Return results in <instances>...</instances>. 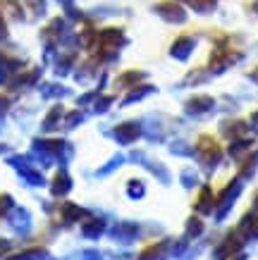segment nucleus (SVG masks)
Masks as SVG:
<instances>
[{"label": "nucleus", "instance_id": "nucleus-1", "mask_svg": "<svg viewBox=\"0 0 258 260\" xmlns=\"http://www.w3.org/2000/svg\"><path fill=\"white\" fill-rule=\"evenodd\" d=\"M242 191H244V179L242 177H237V179H232L230 184H227L225 189H222V193H220L218 198V213H215V220L222 222L230 215V210L235 208L237 203V198L242 196Z\"/></svg>", "mask_w": 258, "mask_h": 260}, {"label": "nucleus", "instance_id": "nucleus-2", "mask_svg": "<svg viewBox=\"0 0 258 260\" xmlns=\"http://www.w3.org/2000/svg\"><path fill=\"white\" fill-rule=\"evenodd\" d=\"M198 158H201V167H204L208 174H213L218 170L220 160H222V150L211 136H204L201 139V146H198Z\"/></svg>", "mask_w": 258, "mask_h": 260}, {"label": "nucleus", "instance_id": "nucleus-3", "mask_svg": "<svg viewBox=\"0 0 258 260\" xmlns=\"http://www.w3.org/2000/svg\"><path fill=\"white\" fill-rule=\"evenodd\" d=\"M244 244H246V241L242 239V234H239V232H230V234L222 239V244L213 251L211 258L213 260H232V258H237V255H239V251H242Z\"/></svg>", "mask_w": 258, "mask_h": 260}, {"label": "nucleus", "instance_id": "nucleus-4", "mask_svg": "<svg viewBox=\"0 0 258 260\" xmlns=\"http://www.w3.org/2000/svg\"><path fill=\"white\" fill-rule=\"evenodd\" d=\"M141 237V224L139 222H118L115 227L110 229V239H115V241H120V244H132V241H136V239Z\"/></svg>", "mask_w": 258, "mask_h": 260}, {"label": "nucleus", "instance_id": "nucleus-5", "mask_svg": "<svg viewBox=\"0 0 258 260\" xmlns=\"http://www.w3.org/2000/svg\"><path fill=\"white\" fill-rule=\"evenodd\" d=\"M8 224L17 234H26V232H32V213L24 210V208H15V210L10 213Z\"/></svg>", "mask_w": 258, "mask_h": 260}, {"label": "nucleus", "instance_id": "nucleus-6", "mask_svg": "<svg viewBox=\"0 0 258 260\" xmlns=\"http://www.w3.org/2000/svg\"><path fill=\"white\" fill-rule=\"evenodd\" d=\"M156 15H160L165 22H172V24H180L187 19V12L177 3H160V5H156Z\"/></svg>", "mask_w": 258, "mask_h": 260}, {"label": "nucleus", "instance_id": "nucleus-7", "mask_svg": "<svg viewBox=\"0 0 258 260\" xmlns=\"http://www.w3.org/2000/svg\"><path fill=\"white\" fill-rule=\"evenodd\" d=\"M10 165L19 170V174H22L24 179H26V184H32V186H43V184H46L43 174H39L36 170H34V167H29L22 158H10Z\"/></svg>", "mask_w": 258, "mask_h": 260}, {"label": "nucleus", "instance_id": "nucleus-8", "mask_svg": "<svg viewBox=\"0 0 258 260\" xmlns=\"http://www.w3.org/2000/svg\"><path fill=\"white\" fill-rule=\"evenodd\" d=\"M213 105H215V101H213L211 95H196V98H191V101L184 105V112H187V115H191V117H198V115L211 112Z\"/></svg>", "mask_w": 258, "mask_h": 260}, {"label": "nucleus", "instance_id": "nucleus-9", "mask_svg": "<svg viewBox=\"0 0 258 260\" xmlns=\"http://www.w3.org/2000/svg\"><path fill=\"white\" fill-rule=\"evenodd\" d=\"M237 232L242 234L244 241H258V215L256 213H246L239 222Z\"/></svg>", "mask_w": 258, "mask_h": 260}, {"label": "nucleus", "instance_id": "nucleus-10", "mask_svg": "<svg viewBox=\"0 0 258 260\" xmlns=\"http://www.w3.org/2000/svg\"><path fill=\"white\" fill-rule=\"evenodd\" d=\"M132 160H136L139 165H144V167H146V170H151V172L156 174V177H158V179H160V181H163V184H170V172H167V170H165L163 165H158L156 160L146 158L144 153H132Z\"/></svg>", "mask_w": 258, "mask_h": 260}, {"label": "nucleus", "instance_id": "nucleus-11", "mask_svg": "<svg viewBox=\"0 0 258 260\" xmlns=\"http://www.w3.org/2000/svg\"><path fill=\"white\" fill-rule=\"evenodd\" d=\"M194 48H196V39H191V36H182V39H177L175 43H172L170 55L175 57V60H187V57L194 53Z\"/></svg>", "mask_w": 258, "mask_h": 260}, {"label": "nucleus", "instance_id": "nucleus-12", "mask_svg": "<svg viewBox=\"0 0 258 260\" xmlns=\"http://www.w3.org/2000/svg\"><path fill=\"white\" fill-rule=\"evenodd\" d=\"M112 136H115L120 143H134L141 136V126L136 124V122H125V124H120L118 129L112 132Z\"/></svg>", "mask_w": 258, "mask_h": 260}, {"label": "nucleus", "instance_id": "nucleus-13", "mask_svg": "<svg viewBox=\"0 0 258 260\" xmlns=\"http://www.w3.org/2000/svg\"><path fill=\"white\" fill-rule=\"evenodd\" d=\"M72 191V177L65 170H60V172L55 174L53 184H50V193L53 196H65V193H70Z\"/></svg>", "mask_w": 258, "mask_h": 260}, {"label": "nucleus", "instance_id": "nucleus-14", "mask_svg": "<svg viewBox=\"0 0 258 260\" xmlns=\"http://www.w3.org/2000/svg\"><path fill=\"white\" fill-rule=\"evenodd\" d=\"M167 248H170V241H167V239H163V241H158V244L149 246V248H144L141 260H165Z\"/></svg>", "mask_w": 258, "mask_h": 260}, {"label": "nucleus", "instance_id": "nucleus-15", "mask_svg": "<svg viewBox=\"0 0 258 260\" xmlns=\"http://www.w3.org/2000/svg\"><path fill=\"white\" fill-rule=\"evenodd\" d=\"M108 229V224H105V220H101V217H91V220L84 222V227H81V234H84L86 239H98Z\"/></svg>", "mask_w": 258, "mask_h": 260}, {"label": "nucleus", "instance_id": "nucleus-16", "mask_svg": "<svg viewBox=\"0 0 258 260\" xmlns=\"http://www.w3.org/2000/svg\"><path fill=\"white\" fill-rule=\"evenodd\" d=\"M213 205H215V198H213L211 186H204V189H201V196H198V201H196V205H194V210L198 215H208L213 210Z\"/></svg>", "mask_w": 258, "mask_h": 260}, {"label": "nucleus", "instance_id": "nucleus-17", "mask_svg": "<svg viewBox=\"0 0 258 260\" xmlns=\"http://www.w3.org/2000/svg\"><path fill=\"white\" fill-rule=\"evenodd\" d=\"M60 213H63L65 224H72V222L84 220V217H86V210H84V208H79V205H74V203H65Z\"/></svg>", "mask_w": 258, "mask_h": 260}, {"label": "nucleus", "instance_id": "nucleus-18", "mask_svg": "<svg viewBox=\"0 0 258 260\" xmlns=\"http://www.w3.org/2000/svg\"><path fill=\"white\" fill-rule=\"evenodd\" d=\"M5 260H53V258H50V253H48L46 248H29V251L10 255V258H5Z\"/></svg>", "mask_w": 258, "mask_h": 260}, {"label": "nucleus", "instance_id": "nucleus-19", "mask_svg": "<svg viewBox=\"0 0 258 260\" xmlns=\"http://www.w3.org/2000/svg\"><path fill=\"white\" fill-rule=\"evenodd\" d=\"M201 234H204V220H201L198 215L189 217V220H187V229H184V237H187L189 241H194V239H198Z\"/></svg>", "mask_w": 258, "mask_h": 260}, {"label": "nucleus", "instance_id": "nucleus-20", "mask_svg": "<svg viewBox=\"0 0 258 260\" xmlns=\"http://www.w3.org/2000/svg\"><path fill=\"white\" fill-rule=\"evenodd\" d=\"M127 196L132 198V201H141V198L146 196V186H144V181L141 179H129L127 181Z\"/></svg>", "mask_w": 258, "mask_h": 260}, {"label": "nucleus", "instance_id": "nucleus-21", "mask_svg": "<svg viewBox=\"0 0 258 260\" xmlns=\"http://www.w3.org/2000/svg\"><path fill=\"white\" fill-rule=\"evenodd\" d=\"M256 167H258V150H256V153H251L249 158L244 160V165H242V172H239V177H242L244 181L251 179V177L256 174Z\"/></svg>", "mask_w": 258, "mask_h": 260}, {"label": "nucleus", "instance_id": "nucleus-22", "mask_svg": "<svg viewBox=\"0 0 258 260\" xmlns=\"http://www.w3.org/2000/svg\"><path fill=\"white\" fill-rule=\"evenodd\" d=\"M246 129H249V124H244V122H225V126H222L225 136H230V139H242Z\"/></svg>", "mask_w": 258, "mask_h": 260}, {"label": "nucleus", "instance_id": "nucleus-23", "mask_svg": "<svg viewBox=\"0 0 258 260\" xmlns=\"http://www.w3.org/2000/svg\"><path fill=\"white\" fill-rule=\"evenodd\" d=\"M249 148H251L249 139H235V141H232V146H230V155H232V158H239L244 150H249Z\"/></svg>", "mask_w": 258, "mask_h": 260}, {"label": "nucleus", "instance_id": "nucleus-24", "mask_svg": "<svg viewBox=\"0 0 258 260\" xmlns=\"http://www.w3.org/2000/svg\"><path fill=\"white\" fill-rule=\"evenodd\" d=\"M153 91H156L153 86H141V88H136V91H132V93H127V95H125V105H129V103H134V101H141L144 95L153 93Z\"/></svg>", "mask_w": 258, "mask_h": 260}, {"label": "nucleus", "instance_id": "nucleus-25", "mask_svg": "<svg viewBox=\"0 0 258 260\" xmlns=\"http://www.w3.org/2000/svg\"><path fill=\"white\" fill-rule=\"evenodd\" d=\"M122 162H125V158H122V155H115V158L110 160L108 165H103V167H101V170H98V172H96V174H98V177H105V174L115 172V170H118V167L122 165Z\"/></svg>", "mask_w": 258, "mask_h": 260}, {"label": "nucleus", "instance_id": "nucleus-26", "mask_svg": "<svg viewBox=\"0 0 258 260\" xmlns=\"http://www.w3.org/2000/svg\"><path fill=\"white\" fill-rule=\"evenodd\" d=\"M170 150L175 153V155H194V148H191L189 143H184V141H175L170 146Z\"/></svg>", "mask_w": 258, "mask_h": 260}, {"label": "nucleus", "instance_id": "nucleus-27", "mask_svg": "<svg viewBox=\"0 0 258 260\" xmlns=\"http://www.w3.org/2000/svg\"><path fill=\"white\" fill-rule=\"evenodd\" d=\"M196 181H198V177H196L194 170H184V172H182V186H184V189H194Z\"/></svg>", "mask_w": 258, "mask_h": 260}, {"label": "nucleus", "instance_id": "nucleus-28", "mask_svg": "<svg viewBox=\"0 0 258 260\" xmlns=\"http://www.w3.org/2000/svg\"><path fill=\"white\" fill-rule=\"evenodd\" d=\"M60 115H63V108H55V110L46 117V124H43V129H46V132L55 129V126H58V119H60Z\"/></svg>", "mask_w": 258, "mask_h": 260}, {"label": "nucleus", "instance_id": "nucleus-29", "mask_svg": "<svg viewBox=\"0 0 258 260\" xmlns=\"http://www.w3.org/2000/svg\"><path fill=\"white\" fill-rule=\"evenodd\" d=\"M144 79V74L141 72H129V74H122L120 77V86H125V84H134V81Z\"/></svg>", "mask_w": 258, "mask_h": 260}, {"label": "nucleus", "instance_id": "nucleus-30", "mask_svg": "<svg viewBox=\"0 0 258 260\" xmlns=\"http://www.w3.org/2000/svg\"><path fill=\"white\" fill-rule=\"evenodd\" d=\"M67 93V88H60L58 84H48L43 86V95H65Z\"/></svg>", "mask_w": 258, "mask_h": 260}, {"label": "nucleus", "instance_id": "nucleus-31", "mask_svg": "<svg viewBox=\"0 0 258 260\" xmlns=\"http://www.w3.org/2000/svg\"><path fill=\"white\" fill-rule=\"evenodd\" d=\"M12 208H15L12 196H0V215H5L8 210H12Z\"/></svg>", "mask_w": 258, "mask_h": 260}, {"label": "nucleus", "instance_id": "nucleus-32", "mask_svg": "<svg viewBox=\"0 0 258 260\" xmlns=\"http://www.w3.org/2000/svg\"><path fill=\"white\" fill-rule=\"evenodd\" d=\"M79 260H101V251H96V248L81 251V253H79Z\"/></svg>", "mask_w": 258, "mask_h": 260}, {"label": "nucleus", "instance_id": "nucleus-33", "mask_svg": "<svg viewBox=\"0 0 258 260\" xmlns=\"http://www.w3.org/2000/svg\"><path fill=\"white\" fill-rule=\"evenodd\" d=\"M81 119H84L81 112H72V115H67V126H77Z\"/></svg>", "mask_w": 258, "mask_h": 260}, {"label": "nucleus", "instance_id": "nucleus-34", "mask_svg": "<svg viewBox=\"0 0 258 260\" xmlns=\"http://www.w3.org/2000/svg\"><path fill=\"white\" fill-rule=\"evenodd\" d=\"M29 5L34 8V12H36V15H41V12H43V0H29Z\"/></svg>", "mask_w": 258, "mask_h": 260}, {"label": "nucleus", "instance_id": "nucleus-35", "mask_svg": "<svg viewBox=\"0 0 258 260\" xmlns=\"http://www.w3.org/2000/svg\"><path fill=\"white\" fill-rule=\"evenodd\" d=\"M8 105H10V101L5 98V95H0V117L5 115V110H8Z\"/></svg>", "mask_w": 258, "mask_h": 260}, {"label": "nucleus", "instance_id": "nucleus-36", "mask_svg": "<svg viewBox=\"0 0 258 260\" xmlns=\"http://www.w3.org/2000/svg\"><path fill=\"white\" fill-rule=\"evenodd\" d=\"M8 39V29H5V22H3V17H0V41Z\"/></svg>", "mask_w": 258, "mask_h": 260}, {"label": "nucleus", "instance_id": "nucleus-37", "mask_svg": "<svg viewBox=\"0 0 258 260\" xmlns=\"http://www.w3.org/2000/svg\"><path fill=\"white\" fill-rule=\"evenodd\" d=\"M251 126L258 132V112H253V115H251Z\"/></svg>", "mask_w": 258, "mask_h": 260}, {"label": "nucleus", "instance_id": "nucleus-38", "mask_svg": "<svg viewBox=\"0 0 258 260\" xmlns=\"http://www.w3.org/2000/svg\"><path fill=\"white\" fill-rule=\"evenodd\" d=\"M249 79L253 81V84H258V67H256V70H253V72H251V74H249Z\"/></svg>", "mask_w": 258, "mask_h": 260}, {"label": "nucleus", "instance_id": "nucleus-39", "mask_svg": "<svg viewBox=\"0 0 258 260\" xmlns=\"http://www.w3.org/2000/svg\"><path fill=\"white\" fill-rule=\"evenodd\" d=\"M253 213H258V191H256V196H253Z\"/></svg>", "mask_w": 258, "mask_h": 260}, {"label": "nucleus", "instance_id": "nucleus-40", "mask_svg": "<svg viewBox=\"0 0 258 260\" xmlns=\"http://www.w3.org/2000/svg\"><path fill=\"white\" fill-rule=\"evenodd\" d=\"M237 260H246V258H244V255H237Z\"/></svg>", "mask_w": 258, "mask_h": 260}, {"label": "nucleus", "instance_id": "nucleus-41", "mask_svg": "<svg viewBox=\"0 0 258 260\" xmlns=\"http://www.w3.org/2000/svg\"><path fill=\"white\" fill-rule=\"evenodd\" d=\"M253 10H256V12H258V0H256V5H253Z\"/></svg>", "mask_w": 258, "mask_h": 260}]
</instances>
